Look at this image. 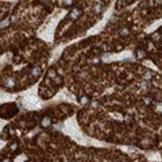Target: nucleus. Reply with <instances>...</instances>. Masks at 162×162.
I'll return each mask as SVG.
<instances>
[{"mask_svg":"<svg viewBox=\"0 0 162 162\" xmlns=\"http://www.w3.org/2000/svg\"><path fill=\"white\" fill-rule=\"evenodd\" d=\"M51 126V118L50 116H43L42 120H40V127L42 128H47V127Z\"/></svg>","mask_w":162,"mask_h":162,"instance_id":"obj_3","label":"nucleus"},{"mask_svg":"<svg viewBox=\"0 0 162 162\" xmlns=\"http://www.w3.org/2000/svg\"><path fill=\"white\" fill-rule=\"evenodd\" d=\"M155 1H157L158 4H161V3H162V0H155Z\"/></svg>","mask_w":162,"mask_h":162,"instance_id":"obj_22","label":"nucleus"},{"mask_svg":"<svg viewBox=\"0 0 162 162\" xmlns=\"http://www.w3.org/2000/svg\"><path fill=\"white\" fill-rule=\"evenodd\" d=\"M79 101L81 104H86V103H91V100H89V97L88 96H81L79 97Z\"/></svg>","mask_w":162,"mask_h":162,"instance_id":"obj_10","label":"nucleus"},{"mask_svg":"<svg viewBox=\"0 0 162 162\" xmlns=\"http://www.w3.org/2000/svg\"><path fill=\"white\" fill-rule=\"evenodd\" d=\"M40 73H42V70H40L39 66H33V68H31V70H30V74L34 77V79L39 77V76H40Z\"/></svg>","mask_w":162,"mask_h":162,"instance_id":"obj_5","label":"nucleus"},{"mask_svg":"<svg viewBox=\"0 0 162 162\" xmlns=\"http://www.w3.org/2000/svg\"><path fill=\"white\" fill-rule=\"evenodd\" d=\"M4 85H5V88H14L15 86V80L14 79H11V77H8V79H5L4 80Z\"/></svg>","mask_w":162,"mask_h":162,"instance_id":"obj_6","label":"nucleus"},{"mask_svg":"<svg viewBox=\"0 0 162 162\" xmlns=\"http://www.w3.org/2000/svg\"><path fill=\"white\" fill-rule=\"evenodd\" d=\"M142 100H143L144 104H150V103H151V97H149V96H144Z\"/></svg>","mask_w":162,"mask_h":162,"instance_id":"obj_14","label":"nucleus"},{"mask_svg":"<svg viewBox=\"0 0 162 162\" xmlns=\"http://www.w3.org/2000/svg\"><path fill=\"white\" fill-rule=\"evenodd\" d=\"M130 34H131V31H130L128 27H126V26H122V27H119V35L120 37H128Z\"/></svg>","mask_w":162,"mask_h":162,"instance_id":"obj_4","label":"nucleus"},{"mask_svg":"<svg viewBox=\"0 0 162 162\" xmlns=\"http://www.w3.org/2000/svg\"><path fill=\"white\" fill-rule=\"evenodd\" d=\"M57 77V72H56V69H53V68H50L47 70V74H46V79H50V80H53V79H56Z\"/></svg>","mask_w":162,"mask_h":162,"instance_id":"obj_7","label":"nucleus"},{"mask_svg":"<svg viewBox=\"0 0 162 162\" xmlns=\"http://www.w3.org/2000/svg\"><path fill=\"white\" fill-rule=\"evenodd\" d=\"M53 84L54 85H62V77H60V76H57L56 79H53Z\"/></svg>","mask_w":162,"mask_h":162,"instance_id":"obj_9","label":"nucleus"},{"mask_svg":"<svg viewBox=\"0 0 162 162\" xmlns=\"http://www.w3.org/2000/svg\"><path fill=\"white\" fill-rule=\"evenodd\" d=\"M151 77H153V73H151L150 70H147L146 73L143 74V79H144V81H149L150 79H151Z\"/></svg>","mask_w":162,"mask_h":162,"instance_id":"obj_12","label":"nucleus"},{"mask_svg":"<svg viewBox=\"0 0 162 162\" xmlns=\"http://www.w3.org/2000/svg\"><path fill=\"white\" fill-rule=\"evenodd\" d=\"M1 162H11V158H3Z\"/></svg>","mask_w":162,"mask_h":162,"instance_id":"obj_20","label":"nucleus"},{"mask_svg":"<svg viewBox=\"0 0 162 162\" xmlns=\"http://www.w3.org/2000/svg\"><path fill=\"white\" fill-rule=\"evenodd\" d=\"M92 107H95V108H96V107H99V104H97L96 101H93V103H92Z\"/></svg>","mask_w":162,"mask_h":162,"instance_id":"obj_21","label":"nucleus"},{"mask_svg":"<svg viewBox=\"0 0 162 162\" xmlns=\"http://www.w3.org/2000/svg\"><path fill=\"white\" fill-rule=\"evenodd\" d=\"M18 147H19L18 142H12V143L10 144V150H11V151H16V150H18Z\"/></svg>","mask_w":162,"mask_h":162,"instance_id":"obj_11","label":"nucleus"},{"mask_svg":"<svg viewBox=\"0 0 162 162\" xmlns=\"http://www.w3.org/2000/svg\"><path fill=\"white\" fill-rule=\"evenodd\" d=\"M63 5H72V3H73V0H62Z\"/></svg>","mask_w":162,"mask_h":162,"instance_id":"obj_15","label":"nucleus"},{"mask_svg":"<svg viewBox=\"0 0 162 162\" xmlns=\"http://www.w3.org/2000/svg\"><path fill=\"white\" fill-rule=\"evenodd\" d=\"M8 24H10V18H7L5 20H4V19L1 20V28H5Z\"/></svg>","mask_w":162,"mask_h":162,"instance_id":"obj_13","label":"nucleus"},{"mask_svg":"<svg viewBox=\"0 0 162 162\" xmlns=\"http://www.w3.org/2000/svg\"><path fill=\"white\" fill-rule=\"evenodd\" d=\"M153 40H160V34H157V33H155V34H153Z\"/></svg>","mask_w":162,"mask_h":162,"instance_id":"obj_16","label":"nucleus"},{"mask_svg":"<svg viewBox=\"0 0 162 162\" xmlns=\"http://www.w3.org/2000/svg\"><path fill=\"white\" fill-rule=\"evenodd\" d=\"M1 109H7V114L3 115L1 118H11L12 115L16 114V111H18V107H16L15 104H7V105H1Z\"/></svg>","mask_w":162,"mask_h":162,"instance_id":"obj_1","label":"nucleus"},{"mask_svg":"<svg viewBox=\"0 0 162 162\" xmlns=\"http://www.w3.org/2000/svg\"><path fill=\"white\" fill-rule=\"evenodd\" d=\"M91 62H92V63H99V62H100V60H99V58H97V57H96V58H93V60L91 61Z\"/></svg>","mask_w":162,"mask_h":162,"instance_id":"obj_18","label":"nucleus"},{"mask_svg":"<svg viewBox=\"0 0 162 162\" xmlns=\"http://www.w3.org/2000/svg\"><path fill=\"white\" fill-rule=\"evenodd\" d=\"M135 56H137L138 60H143L144 57H146V51H144L143 49H137V51H135Z\"/></svg>","mask_w":162,"mask_h":162,"instance_id":"obj_8","label":"nucleus"},{"mask_svg":"<svg viewBox=\"0 0 162 162\" xmlns=\"http://www.w3.org/2000/svg\"><path fill=\"white\" fill-rule=\"evenodd\" d=\"M101 11V4H96V7H95V12H100Z\"/></svg>","mask_w":162,"mask_h":162,"instance_id":"obj_17","label":"nucleus"},{"mask_svg":"<svg viewBox=\"0 0 162 162\" xmlns=\"http://www.w3.org/2000/svg\"><path fill=\"white\" fill-rule=\"evenodd\" d=\"M72 162H76V161H72Z\"/></svg>","mask_w":162,"mask_h":162,"instance_id":"obj_23","label":"nucleus"},{"mask_svg":"<svg viewBox=\"0 0 162 162\" xmlns=\"http://www.w3.org/2000/svg\"><path fill=\"white\" fill-rule=\"evenodd\" d=\"M124 119H126V122H127V123H131V122H132L131 116H126V118H124Z\"/></svg>","mask_w":162,"mask_h":162,"instance_id":"obj_19","label":"nucleus"},{"mask_svg":"<svg viewBox=\"0 0 162 162\" xmlns=\"http://www.w3.org/2000/svg\"><path fill=\"white\" fill-rule=\"evenodd\" d=\"M69 16H70V19H73V20L79 19L80 16H81V10H80L79 7H74L73 10L70 11V14H69Z\"/></svg>","mask_w":162,"mask_h":162,"instance_id":"obj_2","label":"nucleus"}]
</instances>
